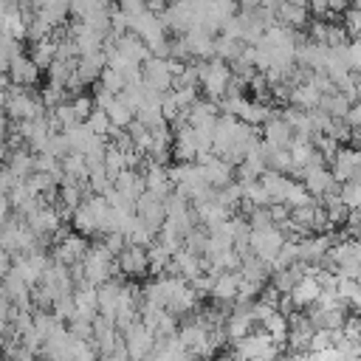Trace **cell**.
<instances>
[{"label":"cell","instance_id":"1","mask_svg":"<svg viewBox=\"0 0 361 361\" xmlns=\"http://www.w3.org/2000/svg\"><path fill=\"white\" fill-rule=\"evenodd\" d=\"M231 358L234 361H276L279 347L271 341V336L265 330H257V333H248L240 341H234Z\"/></svg>","mask_w":361,"mask_h":361},{"label":"cell","instance_id":"2","mask_svg":"<svg viewBox=\"0 0 361 361\" xmlns=\"http://www.w3.org/2000/svg\"><path fill=\"white\" fill-rule=\"evenodd\" d=\"M3 110H6V116L17 118V121H31L45 113L39 93H31L28 87H14V85L3 96Z\"/></svg>","mask_w":361,"mask_h":361},{"label":"cell","instance_id":"3","mask_svg":"<svg viewBox=\"0 0 361 361\" xmlns=\"http://www.w3.org/2000/svg\"><path fill=\"white\" fill-rule=\"evenodd\" d=\"M285 234L276 228V226H268V228H251V237H248V251L251 257H257L259 262H265L271 268V262L276 259L279 248L285 245Z\"/></svg>","mask_w":361,"mask_h":361},{"label":"cell","instance_id":"4","mask_svg":"<svg viewBox=\"0 0 361 361\" xmlns=\"http://www.w3.org/2000/svg\"><path fill=\"white\" fill-rule=\"evenodd\" d=\"M228 79H231V68L223 59L200 62V85H203V93L209 102L220 104V99L226 96V87H228Z\"/></svg>","mask_w":361,"mask_h":361},{"label":"cell","instance_id":"5","mask_svg":"<svg viewBox=\"0 0 361 361\" xmlns=\"http://www.w3.org/2000/svg\"><path fill=\"white\" fill-rule=\"evenodd\" d=\"M141 82L155 90V93H169L175 87V73H172V59H158L149 56L141 65Z\"/></svg>","mask_w":361,"mask_h":361},{"label":"cell","instance_id":"6","mask_svg":"<svg viewBox=\"0 0 361 361\" xmlns=\"http://www.w3.org/2000/svg\"><path fill=\"white\" fill-rule=\"evenodd\" d=\"M121 344H124V353L130 355V361H144L155 350V333L147 330L141 322H135L133 327H127L121 333Z\"/></svg>","mask_w":361,"mask_h":361},{"label":"cell","instance_id":"7","mask_svg":"<svg viewBox=\"0 0 361 361\" xmlns=\"http://www.w3.org/2000/svg\"><path fill=\"white\" fill-rule=\"evenodd\" d=\"M195 164H200L203 180H206L212 189H226L228 183H234V166H228V164H226L223 158H217L214 152L200 155Z\"/></svg>","mask_w":361,"mask_h":361},{"label":"cell","instance_id":"8","mask_svg":"<svg viewBox=\"0 0 361 361\" xmlns=\"http://www.w3.org/2000/svg\"><path fill=\"white\" fill-rule=\"evenodd\" d=\"M336 237L333 234H310L305 240H299V262L305 268H319L322 259L327 257V251L333 248Z\"/></svg>","mask_w":361,"mask_h":361},{"label":"cell","instance_id":"9","mask_svg":"<svg viewBox=\"0 0 361 361\" xmlns=\"http://www.w3.org/2000/svg\"><path fill=\"white\" fill-rule=\"evenodd\" d=\"M302 186L307 189V195H310L316 203L324 200L327 195H338V183L333 180V175H330L327 166H319V169L305 172V175H302Z\"/></svg>","mask_w":361,"mask_h":361},{"label":"cell","instance_id":"10","mask_svg":"<svg viewBox=\"0 0 361 361\" xmlns=\"http://www.w3.org/2000/svg\"><path fill=\"white\" fill-rule=\"evenodd\" d=\"M87 240L85 237H79V234H65L59 243H56V248H54V257L51 259H56V262H62L65 268H73V265H79L82 262V257L87 254Z\"/></svg>","mask_w":361,"mask_h":361},{"label":"cell","instance_id":"11","mask_svg":"<svg viewBox=\"0 0 361 361\" xmlns=\"http://www.w3.org/2000/svg\"><path fill=\"white\" fill-rule=\"evenodd\" d=\"M116 265L124 276L130 279H138L144 274H149V259H147V248H138V245H127L118 257H116Z\"/></svg>","mask_w":361,"mask_h":361},{"label":"cell","instance_id":"12","mask_svg":"<svg viewBox=\"0 0 361 361\" xmlns=\"http://www.w3.org/2000/svg\"><path fill=\"white\" fill-rule=\"evenodd\" d=\"M183 45H186V54L195 59V62H209L214 59V37L203 28H192L183 34Z\"/></svg>","mask_w":361,"mask_h":361},{"label":"cell","instance_id":"13","mask_svg":"<svg viewBox=\"0 0 361 361\" xmlns=\"http://www.w3.org/2000/svg\"><path fill=\"white\" fill-rule=\"evenodd\" d=\"M271 152L274 149H288L290 144H293V133H290V127L279 118V110H276V116L274 118H268L265 124H262V138H259Z\"/></svg>","mask_w":361,"mask_h":361},{"label":"cell","instance_id":"14","mask_svg":"<svg viewBox=\"0 0 361 361\" xmlns=\"http://www.w3.org/2000/svg\"><path fill=\"white\" fill-rule=\"evenodd\" d=\"M135 217H141L155 234L161 231V226H164V220H166V212H164V200L161 197H155V195H149V192H144L138 200H135Z\"/></svg>","mask_w":361,"mask_h":361},{"label":"cell","instance_id":"15","mask_svg":"<svg viewBox=\"0 0 361 361\" xmlns=\"http://www.w3.org/2000/svg\"><path fill=\"white\" fill-rule=\"evenodd\" d=\"M8 79H11V85L14 87H31V85H37V79H39V68L34 65V59L28 56V54H17L11 62H8Z\"/></svg>","mask_w":361,"mask_h":361},{"label":"cell","instance_id":"16","mask_svg":"<svg viewBox=\"0 0 361 361\" xmlns=\"http://www.w3.org/2000/svg\"><path fill=\"white\" fill-rule=\"evenodd\" d=\"M73 307H76V316L79 319L93 322L99 316V288H93L87 282H79L73 288Z\"/></svg>","mask_w":361,"mask_h":361},{"label":"cell","instance_id":"17","mask_svg":"<svg viewBox=\"0 0 361 361\" xmlns=\"http://www.w3.org/2000/svg\"><path fill=\"white\" fill-rule=\"evenodd\" d=\"M313 333L316 330L310 327L307 316H293V319H288V338H285V344L290 347V353H307Z\"/></svg>","mask_w":361,"mask_h":361},{"label":"cell","instance_id":"18","mask_svg":"<svg viewBox=\"0 0 361 361\" xmlns=\"http://www.w3.org/2000/svg\"><path fill=\"white\" fill-rule=\"evenodd\" d=\"M144 189L149 192V195H155V197H161V200H166L175 189H172V183H169V172H166V166L164 164H147V172H144Z\"/></svg>","mask_w":361,"mask_h":361},{"label":"cell","instance_id":"19","mask_svg":"<svg viewBox=\"0 0 361 361\" xmlns=\"http://www.w3.org/2000/svg\"><path fill=\"white\" fill-rule=\"evenodd\" d=\"M113 189L124 197V200H130V203H135L147 189H144V172H138V169H124L116 180H113Z\"/></svg>","mask_w":361,"mask_h":361},{"label":"cell","instance_id":"20","mask_svg":"<svg viewBox=\"0 0 361 361\" xmlns=\"http://www.w3.org/2000/svg\"><path fill=\"white\" fill-rule=\"evenodd\" d=\"M307 14H310V11H307L305 3H276V25H285V28H290V31L307 25V23H310Z\"/></svg>","mask_w":361,"mask_h":361},{"label":"cell","instance_id":"21","mask_svg":"<svg viewBox=\"0 0 361 361\" xmlns=\"http://www.w3.org/2000/svg\"><path fill=\"white\" fill-rule=\"evenodd\" d=\"M319 293H322V288H319L316 276H307V274H305V276L290 288L288 299L293 302V307H313L316 299H319Z\"/></svg>","mask_w":361,"mask_h":361},{"label":"cell","instance_id":"22","mask_svg":"<svg viewBox=\"0 0 361 361\" xmlns=\"http://www.w3.org/2000/svg\"><path fill=\"white\" fill-rule=\"evenodd\" d=\"M217 116H220V107H217L214 102L197 99V102L186 110V124H189V127H214Z\"/></svg>","mask_w":361,"mask_h":361},{"label":"cell","instance_id":"23","mask_svg":"<svg viewBox=\"0 0 361 361\" xmlns=\"http://www.w3.org/2000/svg\"><path fill=\"white\" fill-rule=\"evenodd\" d=\"M237 288H240V274L237 271H223V274H214V282H212V296L217 302H234L237 299Z\"/></svg>","mask_w":361,"mask_h":361},{"label":"cell","instance_id":"24","mask_svg":"<svg viewBox=\"0 0 361 361\" xmlns=\"http://www.w3.org/2000/svg\"><path fill=\"white\" fill-rule=\"evenodd\" d=\"M17 180H25L28 175H34V152L31 149H23V147H17V149H11L8 152V158H6V164H3Z\"/></svg>","mask_w":361,"mask_h":361},{"label":"cell","instance_id":"25","mask_svg":"<svg viewBox=\"0 0 361 361\" xmlns=\"http://www.w3.org/2000/svg\"><path fill=\"white\" fill-rule=\"evenodd\" d=\"M31 11H34V17H37L45 28H56V25L65 23V17H68V6H65V3H34Z\"/></svg>","mask_w":361,"mask_h":361},{"label":"cell","instance_id":"26","mask_svg":"<svg viewBox=\"0 0 361 361\" xmlns=\"http://www.w3.org/2000/svg\"><path fill=\"white\" fill-rule=\"evenodd\" d=\"M302 276H305V265H302V262H296V265H290V268L274 271V274H271V288H274L279 296H288V293H290V288H293Z\"/></svg>","mask_w":361,"mask_h":361},{"label":"cell","instance_id":"27","mask_svg":"<svg viewBox=\"0 0 361 361\" xmlns=\"http://www.w3.org/2000/svg\"><path fill=\"white\" fill-rule=\"evenodd\" d=\"M319 99H322V93H316L307 82L290 85V99H288V102H290V107L310 113V110H316V107H319Z\"/></svg>","mask_w":361,"mask_h":361},{"label":"cell","instance_id":"28","mask_svg":"<svg viewBox=\"0 0 361 361\" xmlns=\"http://www.w3.org/2000/svg\"><path fill=\"white\" fill-rule=\"evenodd\" d=\"M118 290H121V282L110 279L99 288V316L104 319H116V310H118Z\"/></svg>","mask_w":361,"mask_h":361},{"label":"cell","instance_id":"29","mask_svg":"<svg viewBox=\"0 0 361 361\" xmlns=\"http://www.w3.org/2000/svg\"><path fill=\"white\" fill-rule=\"evenodd\" d=\"M350 107H353V102L347 96H341V93H327V96L319 99V110L327 113L330 118H338V121H344V116L350 113Z\"/></svg>","mask_w":361,"mask_h":361},{"label":"cell","instance_id":"30","mask_svg":"<svg viewBox=\"0 0 361 361\" xmlns=\"http://www.w3.org/2000/svg\"><path fill=\"white\" fill-rule=\"evenodd\" d=\"M28 56L34 59V65H37V68H45V71H48V68H51V62L56 59V42H54V37H45V39L34 42Z\"/></svg>","mask_w":361,"mask_h":361},{"label":"cell","instance_id":"31","mask_svg":"<svg viewBox=\"0 0 361 361\" xmlns=\"http://www.w3.org/2000/svg\"><path fill=\"white\" fill-rule=\"evenodd\" d=\"M104 113H107V118H110L113 130H127V127L135 121V113H133V110H130V107H127V104H124L118 96L113 99V104H110Z\"/></svg>","mask_w":361,"mask_h":361},{"label":"cell","instance_id":"32","mask_svg":"<svg viewBox=\"0 0 361 361\" xmlns=\"http://www.w3.org/2000/svg\"><path fill=\"white\" fill-rule=\"evenodd\" d=\"M71 226L76 228V234L79 237H87V234H99V226H96V220H93V214H90V209L85 206V200H82V206L71 214Z\"/></svg>","mask_w":361,"mask_h":361},{"label":"cell","instance_id":"33","mask_svg":"<svg viewBox=\"0 0 361 361\" xmlns=\"http://www.w3.org/2000/svg\"><path fill=\"white\" fill-rule=\"evenodd\" d=\"M262 330L271 336V341H274L276 347H282V344H285V338H288V319L276 310V313H271V316L262 322Z\"/></svg>","mask_w":361,"mask_h":361},{"label":"cell","instance_id":"34","mask_svg":"<svg viewBox=\"0 0 361 361\" xmlns=\"http://www.w3.org/2000/svg\"><path fill=\"white\" fill-rule=\"evenodd\" d=\"M39 99H42V107H59V104H65V102H71V93L62 87V85H54V82H48L45 87H42V93H39Z\"/></svg>","mask_w":361,"mask_h":361},{"label":"cell","instance_id":"35","mask_svg":"<svg viewBox=\"0 0 361 361\" xmlns=\"http://www.w3.org/2000/svg\"><path fill=\"white\" fill-rule=\"evenodd\" d=\"M206 240H209L206 228L195 226V228L183 237V251H189V254H195V257H200V259H203V254H206Z\"/></svg>","mask_w":361,"mask_h":361},{"label":"cell","instance_id":"36","mask_svg":"<svg viewBox=\"0 0 361 361\" xmlns=\"http://www.w3.org/2000/svg\"><path fill=\"white\" fill-rule=\"evenodd\" d=\"M268 169L290 178V175H293V161H290V152H288V149H274V152L268 155Z\"/></svg>","mask_w":361,"mask_h":361},{"label":"cell","instance_id":"37","mask_svg":"<svg viewBox=\"0 0 361 361\" xmlns=\"http://www.w3.org/2000/svg\"><path fill=\"white\" fill-rule=\"evenodd\" d=\"M104 169H107L110 180H116V178H118V175L127 169V166H124V152L107 144V149H104Z\"/></svg>","mask_w":361,"mask_h":361},{"label":"cell","instance_id":"38","mask_svg":"<svg viewBox=\"0 0 361 361\" xmlns=\"http://www.w3.org/2000/svg\"><path fill=\"white\" fill-rule=\"evenodd\" d=\"M338 197L347 206V212H361V183H344V186H338Z\"/></svg>","mask_w":361,"mask_h":361},{"label":"cell","instance_id":"39","mask_svg":"<svg viewBox=\"0 0 361 361\" xmlns=\"http://www.w3.org/2000/svg\"><path fill=\"white\" fill-rule=\"evenodd\" d=\"M99 87H104L107 93L118 96V93L127 87V82H124V76H121V73H116V71L104 68V71H102V76H99Z\"/></svg>","mask_w":361,"mask_h":361},{"label":"cell","instance_id":"40","mask_svg":"<svg viewBox=\"0 0 361 361\" xmlns=\"http://www.w3.org/2000/svg\"><path fill=\"white\" fill-rule=\"evenodd\" d=\"M85 124H87V127H90V130H93L99 138H104V135L113 130V124H110L107 113H104V110H96V107H93V113L85 118Z\"/></svg>","mask_w":361,"mask_h":361},{"label":"cell","instance_id":"41","mask_svg":"<svg viewBox=\"0 0 361 361\" xmlns=\"http://www.w3.org/2000/svg\"><path fill=\"white\" fill-rule=\"evenodd\" d=\"M45 155H51V158H56V161H62L71 149H68V141H65V135L62 133H54L51 138H48V144H45V149H42Z\"/></svg>","mask_w":361,"mask_h":361},{"label":"cell","instance_id":"42","mask_svg":"<svg viewBox=\"0 0 361 361\" xmlns=\"http://www.w3.org/2000/svg\"><path fill=\"white\" fill-rule=\"evenodd\" d=\"M71 107H73L76 118L85 121V118L93 113V99H90L87 93H76V96H71Z\"/></svg>","mask_w":361,"mask_h":361},{"label":"cell","instance_id":"43","mask_svg":"<svg viewBox=\"0 0 361 361\" xmlns=\"http://www.w3.org/2000/svg\"><path fill=\"white\" fill-rule=\"evenodd\" d=\"M344 31H347V37H353V39H358L361 37V14L353 8V6H347V11H344Z\"/></svg>","mask_w":361,"mask_h":361},{"label":"cell","instance_id":"44","mask_svg":"<svg viewBox=\"0 0 361 361\" xmlns=\"http://www.w3.org/2000/svg\"><path fill=\"white\" fill-rule=\"evenodd\" d=\"M327 347H333V330H316L313 338H310L307 353H319V350H327Z\"/></svg>","mask_w":361,"mask_h":361},{"label":"cell","instance_id":"45","mask_svg":"<svg viewBox=\"0 0 361 361\" xmlns=\"http://www.w3.org/2000/svg\"><path fill=\"white\" fill-rule=\"evenodd\" d=\"M268 214H271V223L279 226V223H285V220L290 217V209L282 206V203H271V206H268Z\"/></svg>","mask_w":361,"mask_h":361},{"label":"cell","instance_id":"46","mask_svg":"<svg viewBox=\"0 0 361 361\" xmlns=\"http://www.w3.org/2000/svg\"><path fill=\"white\" fill-rule=\"evenodd\" d=\"M11 271V257L6 254V251H0V282H3V276Z\"/></svg>","mask_w":361,"mask_h":361},{"label":"cell","instance_id":"47","mask_svg":"<svg viewBox=\"0 0 361 361\" xmlns=\"http://www.w3.org/2000/svg\"><path fill=\"white\" fill-rule=\"evenodd\" d=\"M350 307H353V310H355V313L361 316V288H358V293H355V296L350 299Z\"/></svg>","mask_w":361,"mask_h":361},{"label":"cell","instance_id":"48","mask_svg":"<svg viewBox=\"0 0 361 361\" xmlns=\"http://www.w3.org/2000/svg\"><path fill=\"white\" fill-rule=\"evenodd\" d=\"M3 164H6V149H3V144H0V169H3Z\"/></svg>","mask_w":361,"mask_h":361}]
</instances>
